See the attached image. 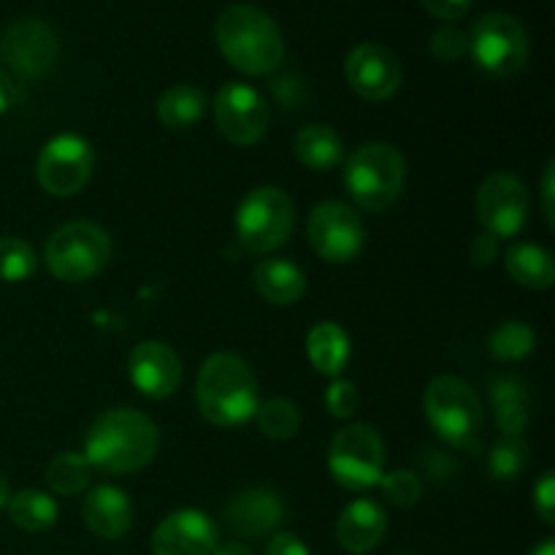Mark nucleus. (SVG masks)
Masks as SVG:
<instances>
[{
	"instance_id": "f257e3e1",
	"label": "nucleus",
	"mask_w": 555,
	"mask_h": 555,
	"mask_svg": "<svg viewBox=\"0 0 555 555\" xmlns=\"http://www.w3.org/2000/svg\"><path fill=\"white\" fill-rule=\"evenodd\" d=\"M160 448L155 423L130 406H117L98 417L85 437V455L92 469L103 475H135L152 464Z\"/></svg>"
},
{
	"instance_id": "f03ea898",
	"label": "nucleus",
	"mask_w": 555,
	"mask_h": 555,
	"mask_svg": "<svg viewBox=\"0 0 555 555\" xmlns=\"http://www.w3.org/2000/svg\"><path fill=\"white\" fill-rule=\"evenodd\" d=\"M217 47L236 70L249 76L274 74L285 57L280 25L263 9L233 3L217 16Z\"/></svg>"
},
{
	"instance_id": "7ed1b4c3",
	"label": "nucleus",
	"mask_w": 555,
	"mask_h": 555,
	"mask_svg": "<svg viewBox=\"0 0 555 555\" xmlns=\"http://www.w3.org/2000/svg\"><path fill=\"white\" fill-rule=\"evenodd\" d=\"M195 401L211 426H242L260 404L258 379L244 358L233 352H215L206 358L195 379Z\"/></svg>"
},
{
	"instance_id": "20e7f679",
	"label": "nucleus",
	"mask_w": 555,
	"mask_h": 555,
	"mask_svg": "<svg viewBox=\"0 0 555 555\" xmlns=\"http://www.w3.org/2000/svg\"><path fill=\"white\" fill-rule=\"evenodd\" d=\"M406 184V160L393 144L369 141L345 163V188L363 211H385L399 201Z\"/></svg>"
},
{
	"instance_id": "39448f33",
	"label": "nucleus",
	"mask_w": 555,
	"mask_h": 555,
	"mask_svg": "<svg viewBox=\"0 0 555 555\" xmlns=\"http://www.w3.org/2000/svg\"><path fill=\"white\" fill-rule=\"evenodd\" d=\"M423 410L439 439L459 450L480 448L482 404L475 390L453 374L431 379L423 396Z\"/></svg>"
},
{
	"instance_id": "423d86ee",
	"label": "nucleus",
	"mask_w": 555,
	"mask_h": 555,
	"mask_svg": "<svg viewBox=\"0 0 555 555\" xmlns=\"http://www.w3.org/2000/svg\"><path fill=\"white\" fill-rule=\"evenodd\" d=\"M43 260L57 280L87 282L112 260V236L95 222H65L47 238Z\"/></svg>"
},
{
	"instance_id": "0eeeda50",
	"label": "nucleus",
	"mask_w": 555,
	"mask_h": 555,
	"mask_svg": "<svg viewBox=\"0 0 555 555\" xmlns=\"http://www.w3.org/2000/svg\"><path fill=\"white\" fill-rule=\"evenodd\" d=\"M293 222H296V206L291 195L274 184H263L244 195L238 204L236 238L247 253H274L291 238Z\"/></svg>"
},
{
	"instance_id": "6e6552de",
	"label": "nucleus",
	"mask_w": 555,
	"mask_h": 555,
	"mask_svg": "<svg viewBox=\"0 0 555 555\" xmlns=\"http://www.w3.org/2000/svg\"><path fill=\"white\" fill-rule=\"evenodd\" d=\"M331 477L345 491L363 493L377 486L385 475L383 437L369 423H352L341 428L328 448Z\"/></svg>"
},
{
	"instance_id": "1a4fd4ad",
	"label": "nucleus",
	"mask_w": 555,
	"mask_h": 555,
	"mask_svg": "<svg viewBox=\"0 0 555 555\" xmlns=\"http://www.w3.org/2000/svg\"><path fill=\"white\" fill-rule=\"evenodd\" d=\"M466 36L469 54L491 76H515L529 60V33L513 14L480 16Z\"/></svg>"
},
{
	"instance_id": "9d476101",
	"label": "nucleus",
	"mask_w": 555,
	"mask_h": 555,
	"mask_svg": "<svg viewBox=\"0 0 555 555\" xmlns=\"http://www.w3.org/2000/svg\"><path fill=\"white\" fill-rule=\"evenodd\" d=\"M95 168V152L90 141L76 133L54 135L43 144L36 160V179L43 193L54 198H70L90 182Z\"/></svg>"
},
{
	"instance_id": "9b49d317",
	"label": "nucleus",
	"mask_w": 555,
	"mask_h": 555,
	"mask_svg": "<svg viewBox=\"0 0 555 555\" xmlns=\"http://www.w3.org/2000/svg\"><path fill=\"white\" fill-rule=\"evenodd\" d=\"M307 236L314 253L328 263H350L366 247V225L352 206L323 201L312 209Z\"/></svg>"
},
{
	"instance_id": "f8f14e48",
	"label": "nucleus",
	"mask_w": 555,
	"mask_h": 555,
	"mask_svg": "<svg viewBox=\"0 0 555 555\" xmlns=\"http://www.w3.org/2000/svg\"><path fill=\"white\" fill-rule=\"evenodd\" d=\"M475 209L486 233L493 238H513L529 220V190L513 173L496 171L477 188Z\"/></svg>"
},
{
	"instance_id": "ddd939ff",
	"label": "nucleus",
	"mask_w": 555,
	"mask_h": 555,
	"mask_svg": "<svg viewBox=\"0 0 555 555\" xmlns=\"http://www.w3.org/2000/svg\"><path fill=\"white\" fill-rule=\"evenodd\" d=\"M215 122L231 144L253 146L269 130L271 108L255 87L244 81H228L215 98Z\"/></svg>"
},
{
	"instance_id": "4468645a",
	"label": "nucleus",
	"mask_w": 555,
	"mask_h": 555,
	"mask_svg": "<svg viewBox=\"0 0 555 555\" xmlns=\"http://www.w3.org/2000/svg\"><path fill=\"white\" fill-rule=\"evenodd\" d=\"M60 41L41 20H16L0 36V57L22 79H38L57 63Z\"/></svg>"
},
{
	"instance_id": "2eb2a0df",
	"label": "nucleus",
	"mask_w": 555,
	"mask_h": 555,
	"mask_svg": "<svg viewBox=\"0 0 555 555\" xmlns=\"http://www.w3.org/2000/svg\"><path fill=\"white\" fill-rule=\"evenodd\" d=\"M347 85L352 87L356 95L363 101H388L399 92L401 81H404V70H401L399 57L390 52L383 43H358L345 63Z\"/></svg>"
},
{
	"instance_id": "dca6fc26",
	"label": "nucleus",
	"mask_w": 555,
	"mask_h": 555,
	"mask_svg": "<svg viewBox=\"0 0 555 555\" xmlns=\"http://www.w3.org/2000/svg\"><path fill=\"white\" fill-rule=\"evenodd\" d=\"M130 383L146 399H168L182 385V361L166 341H141L128 358Z\"/></svg>"
},
{
	"instance_id": "f3484780",
	"label": "nucleus",
	"mask_w": 555,
	"mask_h": 555,
	"mask_svg": "<svg viewBox=\"0 0 555 555\" xmlns=\"http://www.w3.org/2000/svg\"><path fill=\"white\" fill-rule=\"evenodd\" d=\"M217 540L215 520L201 509H179L152 531V555H211Z\"/></svg>"
},
{
	"instance_id": "a211bd4d",
	"label": "nucleus",
	"mask_w": 555,
	"mask_h": 555,
	"mask_svg": "<svg viewBox=\"0 0 555 555\" xmlns=\"http://www.w3.org/2000/svg\"><path fill=\"white\" fill-rule=\"evenodd\" d=\"M222 518L231 526L233 534L244 537V540H260V537L274 534L282 526L285 502L280 499V493L269 491V488H247L225 504Z\"/></svg>"
},
{
	"instance_id": "6ab92c4d",
	"label": "nucleus",
	"mask_w": 555,
	"mask_h": 555,
	"mask_svg": "<svg viewBox=\"0 0 555 555\" xmlns=\"http://www.w3.org/2000/svg\"><path fill=\"white\" fill-rule=\"evenodd\" d=\"M385 534H388V515L372 499L350 502L336 520V542L352 555L377 551Z\"/></svg>"
},
{
	"instance_id": "aec40b11",
	"label": "nucleus",
	"mask_w": 555,
	"mask_h": 555,
	"mask_svg": "<svg viewBox=\"0 0 555 555\" xmlns=\"http://www.w3.org/2000/svg\"><path fill=\"white\" fill-rule=\"evenodd\" d=\"M87 529L101 540H122L133 526V504L128 493L114 486L92 488L81 504Z\"/></svg>"
},
{
	"instance_id": "412c9836",
	"label": "nucleus",
	"mask_w": 555,
	"mask_h": 555,
	"mask_svg": "<svg viewBox=\"0 0 555 555\" xmlns=\"http://www.w3.org/2000/svg\"><path fill=\"white\" fill-rule=\"evenodd\" d=\"M253 285L260 296L276 307H291L298 304L307 293V276L291 260L266 258L255 266Z\"/></svg>"
},
{
	"instance_id": "4be33fe9",
	"label": "nucleus",
	"mask_w": 555,
	"mask_h": 555,
	"mask_svg": "<svg viewBox=\"0 0 555 555\" xmlns=\"http://www.w3.org/2000/svg\"><path fill=\"white\" fill-rule=\"evenodd\" d=\"M307 356L312 361L314 372L325 374V377H339L352 356L345 328L331 323V320L314 325L307 336Z\"/></svg>"
},
{
	"instance_id": "5701e85b",
	"label": "nucleus",
	"mask_w": 555,
	"mask_h": 555,
	"mask_svg": "<svg viewBox=\"0 0 555 555\" xmlns=\"http://www.w3.org/2000/svg\"><path fill=\"white\" fill-rule=\"evenodd\" d=\"M504 266L507 274L529 291H547L555 282L553 255L540 244H513L504 253Z\"/></svg>"
},
{
	"instance_id": "b1692460",
	"label": "nucleus",
	"mask_w": 555,
	"mask_h": 555,
	"mask_svg": "<svg viewBox=\"0 0 555 555\" xmlns=\"http://www.w3.org/2000/svg\"><path fill=\"white\" fill-rule=\"evenodd\" d=\"M293 152L312 171H331L345 157V141L328 125H307L293 139Z\"/></svg>"
},
{
	"instance_id": "393cba45",
	"label": "nucleus",
	"mask_w": 555,
	"mask_h": 555,
	"mask_svg": "<svg viewBox=\"0 0 555 555\" xmlns=\"http://www.w3.org/2000/svg\"><path fill=\"white\" fill-rule=\"evenodd\" d=\"M206 95L193 85H177L168 87L160 98H157V119L163 128L168 130H190L198 125L206 114Z\"/></svg>"
},
{
	"instance_id": "a878e982",
	"label": "nucleus",
	"mask_w": 555,
	"mask_h": 555,
	"mask_svg": "<svg viewBox=\"0 0 555 555\" xmlns=\"http://www.w3.org/2000/svg\"><path fill=\"white\" fill-rule=\"evenodd\" d=\"M9 518L16 529L27 531V534H41L49 531L60 518V507L47 491H38V488H25V491H16L14 496H9Z\"/></svg>"
},
{
	"instance_id": "bb28decb",
	"label": "nucleus",
	"mask_w": 555,
	"mask_h": 555,
	"mask_svg": "<svg viewBox=\"0 0 555 555\" xmlns=\"http://www.w3.org/2000/svg\"><path fill=\"white\" fill-rule=\"evenodd\" d=\"M491 399L499 431L507 437H520L529 423V396H526L524 385L515 377L496 379L491 388Z\"/></svg>"
},
{
	"instance_id": "cd10ccee",
	"label": "nucleus",
	"mask_w": 555,
	"mask_h": 555,
	"mask_svg": "<svg viewBox=\"0 0 555 555\" xmlns=\"http://www.w3.org/2000/svg\"><path fill=\"white\" fill-rule=\"evenodd\" d=\"M92 466L81 453L65 450V453L54 455L47 466V486L49 491L57 496H79L90 488L92 482Z\"/></svg>"
},
{
	"instance_id": "c85d7f7f",
	"label": "nucleus",
	"mask_w": 555,
	"mask_h": 555,
	"mask_svg": "<svg viewBox=\"0 0 555 555\" xmlns=\"http://www.w3.org/2000/svg\"><path fill=\"white\" fill-rule=\"evenodd\" d=\"M258 431L269 439H293L301 428V412L291 399H269L255 410Z\"/></svg>"
},
{
	"instance_id": "c756f323",
	"label": "nucleus",
	"mask_w": 555,
	"mask_h": 555,
	"mask_svg": "<svg viewBox=\"0 0 555 555\" xmlns=\"http://www.w3.org/2000/svg\"><path fill=\"white\" fill-rule=\"evenodd\" d=\"M537 347V334L524 320H507L488 336V350L499 361H520Z\"/></svg>"
},
{
	"instance_id": "7c9ffc66",
	"label": "nucleus",
	"mask_w": 555,
	"mask_h": 555,
	"mask_svg": "<svg viewBox=\"0 0 555 555\" xmlns=\"http://www.w3.org/2000/svg\"><path fill=\"white\" fill-rule=\"evenodd\" d=\"M529 466V444L524 442V437H502L496 439V444L491 448L488 455V469L496 480H515V477L524 475V469Z\"/></svg>"
},
{
	"instance_id": "2f4dec72",
	"label": "nucleus",
	"mask_w": 555,
	"mask_h": 555,
	"mask_svg": "<svg viewBox=\"0 0 555 555\" xmlns=\"http://www.w3.org/2000/svg\"><path fill=\"white\" fill-rule=\"evenodd\" d=\"M38 269V258L27 242L16 236L0 238V282H27Z\"/></svg>"
},
{
	"instance_id": "473e14b6",
	"label": "nucleus",
	"mask_w": 555,
	"mask_h": 555,
	"mask_svg": "<svg viewBox=\"0 0 555 555\" xmlns=\"http://www.w3.org/2000/svg\"><path fill=\"white\" fill-rule=\"evenodd\" d=\"M379 491H383V499L393 507H415L421 502L423 493V480L410 469L390 472V475H383V480L377 482Z\"/></svg>"
},
{
	"instance_id": "72a5a7b5",
	"label": "nucleus",
	"mask_w": 555,
	"mask_h": 555,
	"mask_svg": "<svg viewBox=\"0 0 555 555\" xmlns=\"http://www.w3.org/2000/svg\"><path fill=\"white\" fill-rule=\"evenodd\" d=\"M428 47H431V54L437 60H442V63H455V60H461L464 54H469V36L453 25H442L434 30Z\"/></svg>"
},
{
	"instance_id": "f704fd0d",
	"label": "nucleus",
	"mask_w": 555,
	"mask_h": 555,
	"mask_svg": "<svg viewBox=\"0 0 555 555\" xmlns=\"http://www.w3.org/2000/svg\"><path fill=\"white\" fill-rule=\"evenodd\" d=\"M358 404H361V396H358V388L350 383V379H339L328 385L325 390V410L331 412V417H339V421H350L358 412Z\"/></svg>"
},
{
	"instance_id": "c9c22d12",
	"label": "nucleus",
	"mask_w": 555,
	"mask_h": 555,
	"mask_svg": "<svg viewBox=\"0 0 555 555\" xmlns=\"http://www.w3.org/2000/svg\"><path fill=\"white\" fill-rule=\"evenodd\" d=\"M534 509L542 518V524H555V475L551 469L540 477L534 486Z\"/></svg>"
},
{
	"instance_id": "e433bc0d",
	"label": "nucleus",
	"mask_w": 555,
	"mask_h": 555,
	"mask_svg": "<svg viewBox=\"0 0 555 555\" xmlns=\"http://www.w3.org/2000/svg\"><path fill=\"white\" fill-rule=\"evenodd\" d=\"M423 9L442 22H459L469 14L475 0H421Z\"/></svg>"
},
{
	"instance_id": "4c0bfd02",
	"label": "nucleus",
	"mask_w": 555,
	"mask_h": 555,
	"mask_svg": "<svg viewBox=\"0 0 555 555\" xmlns=\"http://www.w3.org/2000/svg\"><path fill=\"white\" fill-rule=\"evenodd\" d=\"M266 555H309V547L296 534H291V531H280V534H274L269 540Z\"/></svg>"
},
{
	"instance_id": "58836bf2",
	"label": "nucleus",
	"mask_w": 555,
	"mask_h": 555,
	"mask_svg": "<svg viewBox=\"0 0 555 555\" xmlns=\"http://www.w3.org/2000/svg\"><path fill=\"white\" fill-rule=\"evenodd\" d=\"M542 215H545L547 225H555V160L545 166V173H542Z\"/></svg>"
},
{
	"instance_id": "ea45409f",
	"label": "nucleus",
	"mask_w": 555,
	"mask_h": 555,
	"mask_svg": "<svg viewBox=\"0 0 555 555\" xmlns=\"http://www.w3.org/2000/svg\"><path fill=\"white\" fill-rule=\"evenodd\" d=\"M499 255V238H493L491 233H480V236L472 242V260L477 266H491Z\"/></svg>"
},
{
	"instance_id": "a19ab883",
	"label": "nucleus",
	"mask_w": 555,
	"mask_h": 555,
	"mask_svg": "<svg viewBox=\"0 0 555 555\" xmlns=\"http://www.w3.org/2000/svg\"><path fill=\"white\" fill-rule=\"evenodd\" d=\"M423 466H426L428 475H434L437 480H444V477H450V472H455V461L448 459L444 453H439V450H428V455L423 459Z\"/></svg>"
},
{
	"instance_id": "79ce46f5",
	"label": "nucleus",
	"mask_w": 555,
	"mask_h": 555,
	"mask_svg": "<svg viewBox=\"0 0 555 555\" xmlns=\"http://www.w3.org/2000/svg\"><path fill=\"white\" fill-rule=\"evenodd\" d=\"M11 103H14V81L9 79L5 70H0V114L9 112Z\"/></svg>"
},
{
	"instance_id": "37998d69",
	"label": "nucleus",
	"mask_w": 555,
	"mask_h": 555,
	"mask_svg": "<svg viewBox=\"0 0 555 555\" xmlns=\"http://www.w3.org/2000/svg\"><path fill=\"white\" fill-rule=\"evenodd\" d=\"M211 555H255L253 553V547H247L244 545V542H217V547H215V553Z\"/></svg>"
},
{
	"instance_id": "c03bdc74",
	"label": "nucleus",
	"mask_w": 555,
	"mask_h": 555,
	"mask_svg": "<svg viewBox=\"0 0 555 555\" xmlns=\"http://www.w3.org/2000/svg\"><path fill=\"white\" fill-rule=\"evenodd\" d=\"M529 555H555V542L547 537V540H542Z\"/></svg>"
},
{
	"instance_id": "a18cd8bd",
	"label": "nucleus",
	"mask_w": 555,
	"mask_h": 555,
	"mask_svg": "<svg viewBox=\"0 0 555 555\" xmlns=\"http://www.w3.org/2000/svg\"><path fill=\"white\" fill-rule=\"evenodd\" d=\"M9 496H11V493H9V480H5V477L0 475V509H3L5 504H9Z\"/></svg>"
}]
</instances>
